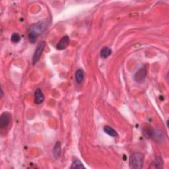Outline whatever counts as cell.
Instances as JSON below:
<instances>
[{"label":"cell","instance_id":"9","mask_svg":"<svg viewBox=\"0 0 169 169\" xmlns=\"http://www.w3.org/2000/svg\"><path fill=\"white\" fill-rule=\"evenodd\" d=\"M84 72L81 69L77 70L75 73V80L77 83H81L84 80Z\"/></svg>","mask_w":169,"mask_h":169},{"label":"cell","instance_id":"4","mask_svg":"<svg viewBox=\"0 0 169 169\" xmlns=\"http://www.w3.org/2000/svg\"><path fill=\"white\" fill-rule=\"evenodd\" d=\"M147 73V70L145 67H143L141 68L138 71H137L135 75H134V79L137 83H142L145 81Z\"/></svg>","mask_w":169,"mask_h":169},{"label":"cell","instance_id":"3","mask_svg":"<svg viewBox=\"0 0 169 169\" xmlns=\"http://www.w3.org/2000/svg\"><path fill=\"white\" fill-rule=\"evenodd\" d=\"M44 47H45L44 41L40 42L37 45V47L36 48V50H35L34 54L33 55V59H32V62H33L34 65L36 64V63L38 62V61L40 59L41 56L42 54V52L44 51Z\"/></svg>","mask_w":169,"mask_h":169},{"label":"cell","instance_id":"11","mask_svg":"<svg viewBox=\"0 0 169 169\" xmlns=\"http://www.w3.org/2000/svg\"><path fill=\"white\" fill-rule=\"evenodd\" d=\"M112 54V50L108 47H104L100 51V56L102 58H107Z\"/></svg>","mask_w":169,"mask_h":169},{"label":"cell","instance_id":"2","mask_svg":"<svg viewBox=\"0 0 169 169\" xmlns=\"http://www.w3.org/2000/svg\"><path fill=\"white\" fill-rule=\"evenodd\" d=\"M129 164L132 168H142L143 167V155L139 153H133L130 156Z\"/></svg>","mask_w":169,"mask_h":169},{"label":"cell","instance_id":"7","mask_svg":"<svg viewBox=\"0 0 169 169\" xmlns=\"http://www.w3.org/2000/svg\"><path fill=\"white\" fill-rule=\"evenodd\" d=\"M34 100L37 104H41L44 100V96L40 89H37L34 92Z\"/></svg>","mask_w":169,"mask_h":169},{"label":"cell","instance_id":"6","mask_svg":"<svg viewBox=\"0 0 169 169\" xmlns=\"http://www.w3.org/2000/svg\"><path fill=\"white\" fill-rule=\"evenodd\" d=\"M69 43V37L68 36L63 37L61 38V40L58 42V44L56 45V48H57V50H64V49H65L68 46Z\"/></svg>","mask_w":169,"mask_h":169},{"label":"cell","instance_id":"13","mask_svg":"<svg viewBox=\"0 0 169 169\" xmlns=\"http://www.w3.org/2000/svg\"><path fill=\"white\" fill-rule=\"evenodd\" d=\"M152 166L151 168H162V163L160 159H156L153 161V163L151 164Z\"/></svg>","mask_w":169,"mask_h":169},{"label":"cell","instance_id":"5","mask_svg":"<svg viewBox=\"0 0 169 169\" xmlns=\"http://www.w3.org/2000/svg\"><path fill=\"white\" fill-rule=\"evenodd\" d=\"M11 122V115L8 112H3L0 117V127L5 128L8 127Z\"/></svg>","mask_w":169,"mask_h":169},{"label":"cell","instance_id":"10","mask_svg":"<svg viewBox=\"0 0 169 169\" xmlns=\"http://www.w3.org/2000/svg\"><path fill=\"white\" fill-rule=\"evenodd\" d=\"M104 132L107 133V134L109 135L111 137H116L118 136V133L116 132V130H114L113 128L108 126H106L104 127Z\"/></svg>","mask_w":169,"mask_h":169},{"label":"cell","instance_id":"1","mask_svg":"<svg viewBox=\"0 0 169 169\" xmlns=\"http://www.w3.org/2000/svg\"><path fill=\"white\" fill-rule=\"evenodd\" d=\"M48 27V21H41L32 24L29 29V40L31 43L36 42L37 37L46 30Z\"/></svg>","mask_w":169,"mask_h":169},{"label":"cell","instance_id":"8","mask_svg":"<svg viewBox=\"0 0 169 169\" xmlns=\"http://www.w3.org/2000/svg\"><path fill=\"white\" fill-rule=\"evenodd\" d=\"M53 155H54V157L58 159V158H59L61 155V145H60V143L59 142H56V145L53 149Z\"/></svg>","mask_w":169,"mask_h":169},{"label":"cell","instance_id":"12","mask_svg":"<svg viewBox=\"0 0 169 169\" xmlns=\"http://www.w3.org/2000/svg\"><path fill=\"white\" fill-rule=\"evenodd\" d=\"M71 168H84V167L81 163V162L76 159L74 161L73 163L72 164Z\"/></svg>","mask_w":169,"mask_h":169},{"label":"cell","instance_id":"14","mask_svg":"<svg viewBox=\"0 0 169 169\" xmlns=\"http://www.w3.org/2000/svg\"><path fill=\"white\" fill-rule=\"evenodd\" d=\"M11 41L14 42V43H17V42L20 41L21 37L17 33H14L12 34L11 37Z\"/></svg>","mask_w":169,"mask_h":169}]
</instances>
